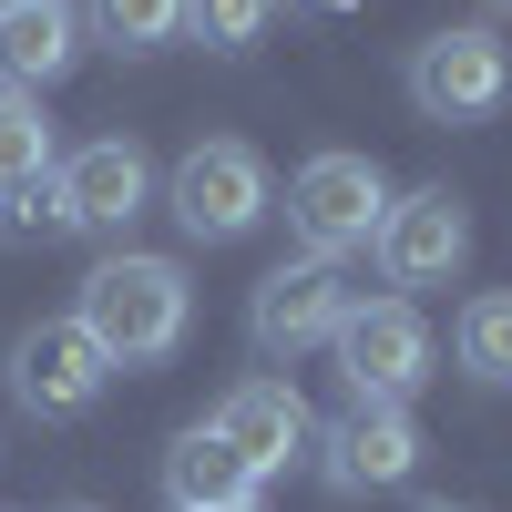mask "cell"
<instances>
[{
    "instance_id": "obj_1",
    "label": "cell",
    "mask_w": 512,
    "mask_h": 512,
    "mask_svg": "<svg viewBox=\"0 0 512 512\" xmlns=\"http://www.w3.org/2000/svg\"><path fill=\"white\" fill-rule=\"evenodd\" d=\"M72 318L93 328V349H103L113 369H154V359L185 349V328H195V287H185L175 256H134V246H123V256H103V267L82 277Z\"/></svg>"
},
{
    "instance_id": "obj_2",
    "label": "cell",
    "mask_w": 512,
    "mask_h": 512,
    "mask_svg": "<svg viewBox=\"0 0 512 512\" xmlns=\"http://www.w3.org/2000/svg\"><path fill=\"white\" fill-rule=\"evenodd\" d=\"M410 113L420 123H492L502 103H512V41L492 31V21H451V31H431V41H410Z\"/></svg>"
},
{
    "instance_id": "obj_3",
    "label": "cell",
    "mask_w": 512,
    "mask_h": 512,
    "mask_svg": "<svg viewBox=\"0 0 512 512\" xmlns=\"http://www.w3.org/2000/svg\"><path fill=\"white\" fill-rule=\"evenodd\" d=\"M164 205H175V226L195 246H236L267 226V205H277V175H267V154L216 134V144H185V164L164 175Z\"/></svg>"
},
{
    "instance_id": "obj_4",
    "label": "cell",
    "mask_w": 512,
    "mask_h": 512,
    "mask_svg": "<svg viewBox=\"0 0 512 512\" xmlns=\"http://www.w3.org/2000/svg\"><path fill=\"white\" fill-rule=\"evenodd\" d=\"M379 216H390V175H379L369 154H349V144H328V154H308L287 175V226H297V256H359L369 236H379Z\"/></svg>"
},
{
    "instance_id": "obj_5",
    "label": "cell",
    "mask_w": 512,
    "mask_h": 512,
    "mask_svg": "<svg viewBox=\"0 0 512 512\" xmlns=\"http://www.w3.org/2000/svg\"><path fill=\"white\" fill-rule=\"evenodd\" d=\"M154 205V154L134 134H93L52 164V185H41V226L62 236H123Z\"/></svg>"
},
{
    "instance_id": "obj_6",
    "label": "cell",
    "mask_w": 512,
    "mask_h": 512,
    "mask_svg": "<svg viewBox=\"0 0 512 512\" xmlns=\"http://www.w3.org/2000/svg\"><path fill=\"white\" fill-rule=\"evenodd\" d=\"M338 349V379H349V400H400L431 379V318L410 308V297H349V318L328 328Z\"/></svg>"
},
{
    "instance_id": "obj_7",
    "label": "cell",
    "mask_w": 512,
    "mask_h": 512,
    "mask_svg": "<svg viewBox=\"0 0 512 512\" xmlns=\"http://www.w3.org/2000/svg\"><path fill=\"white\" fill-rule=\"evenodd\" d=\"M308 461H318V482H328L338 502L400 492V482L420 472V420H410L400 400H349V410L308 441Z\"/></svg>"
},
{
    "instance_id": "obj_8",
    "label": "cell",
    "mask_w": 512,
    "mask_h": 512,
    "mask_svg": "<svg viewBox=\"0 0 512 512\" xmlns=\"http://www.w3.org/2000/svg\"><path fill=\"white\" fill-rule=\"evenodd\" d=\"M369 256H379L390 287H451L461 267H472V205H461L451 185H410V195H390Z\"/></svg>"
},
{
    "instance_id": "obj_9",
    "label": "cell",
    "mask_w": 512,
    "mask_h": 512,
    "mask_svg": "<svg viewBox=\"0 0 512 512\" xmlns=\"http://www.w3.org/2000/svg\"><path fill=\"white\" fill-rule=\"evenodd\" d=\"M103 390H113V359L93 349V328H82V318H41V328L11 338V400H21L31 420H82Z\"/></svg>"
},
{
    "instance_id": "obj_10",
    "label": "cell",
    "mask_w": 512,
    "mask_h": 512,
    "mask_svg": "<svg viewBox=\"0 0 512 512\" xmlns=\"http://www.w3.org/2000/svg\"><path fill=\"white\" fill-rule=\"evenodd\" d=\"M349 267H328V256H277L267 277H256V297H246V338L267 359H297V349H318V338L349 318Z\"/></svg>"
},
{
    "instance_id": "obj_11",
    "label": "cell",
    "mask_w": 512,
    "mask_h": 512,
    "mask_svg": "<svg viewBox=\"0 0 512 512\" xmlns=\"http://www.w3.org/2000/svg\"><path fill=\"white\" fill-rule=\"evenodd\" d=\"M256 482H277V472H297L308 461V441H318V420H308V400H297V379H236V390L216 400V420H205Z\"/></svg>"
},
{
    "instance_id": "obj_12",
    "label": "cell",
    "mask_w": 512,
    "mask_h": 512,
    "mask_svg": "<svg viewBox=\"0 0 512 512\" xmlns=\"http://www.w3.org/2000/svg\"><path fill=\"white\" fill-rule=\"evenodd\" d=\"M82 62V11L72 0H11L0 11V93H52Z\"/></svg>"
},
{
    "instance_id": "obj_13",
    "label": "cell",
    "mask_w": 512,
    "mask_h": 512,
    "mask_svg": "<svg viewBox=\"0 0 512 512\" xmlns=\"http://www.w3.org/2000/svg\"><path fill=\"white\" fill-rule=\"evenodd\" d=\"M62 164V134L52 113H41V93H0V226H41V185H52Z\"/></svg>"
},
{
    "instance_id": "obj_14",
    "label": "cell",
    "mask_w": 512,
    "mask_h": 512,
    "mask_svg": "<svg viewBox=\"0 0 512 512\" xmlns=\"http://www.w3.org/2000/svg\"><path fill=\"white\" fill-rule=\"evenodd\" d=\"M256 492H267V482H256L205 420L175 431V451H164V502H175V512H216V502H256Z\"/></svg>"
},
{
    "instance_id": "obj_15",
    "label": "cell",
    "mask_w": 512,
    "mask_h": 512,
    "mask_svg": "<svg viewBox=\"0 0 512 512\" xmlns=\"http://www.w3.org/2000/svg\"><path fill=\"white\" fill-rule=\"evenodd\" d=\"M451 359H461V379H482V390H512V287L461 297V318H451Z\"/></svg>"
},
{
    "instance_id": "obj_16",
    "label": "cell",
    "mask_w": 512,
    "mask_h": 512,
    "mask_svg": "<svg viewBox=\"0 0 512 512\" xmlns=\"http://www.w3.org/2000/svg\"><path fill=\"white\" fill-rule=\"evenodd\" d=\"M82 21H93V41H113V52L144 62V52H164V41L185 31V0H93Z\"/></svg>"
},
{
    "instance_id": "obj_17",
    "label": "cell",
    "mask_w": 512,
    "mask_h": 512,
    "mask_svg": "<svg viewBox=\"0 0 512 512\" xmlns=\"http://www.w3.org/2000/svg\"><path fill=\"white\" fill-rule=\"evenodd\" d=\"M185 31L236 62V52H256V41L277 31V0H185Z\"/></svg>"
},
{
    "instance_id": "obj_18",
    "label": "cell",
    "mask_w": 512,
    "mask_h": 512,
    "mask_svg": "<svg viewBox=\"0 0 512 512\" xmlns=\"http://www.w3.org/2000/svg\"><path fill=\"white\" fill-rule=\"evenodd\" d=\"M297 11H328V21H338V11H359V0H297Z\"/></svg>"
},
{
    "instance_id": "obj_19",
    "label": "cell",
    "mask_w": 512,
    "mask_h": 512,
    "mask_svg": "<svg viewBox=\"0 0 512 512\" xmlns=\"http://www.w3.org/2000/svg\"><path fill=\"white\" fill-rule=\"evenodd\" d=\"M216 512H267V502H216Z\"/></svg>"
},
{
    "instance_id": "obj_20",
    "label": "cell",
    "mask_w": 512,
    "mask_h": 512,
    "mask_svg": "<svg viewBox=\"0 0 512 512\" xmlns=\"http://www.w3.org/2000/svg\"><path fill=\"white\" fill-rule=\"evenodd\" d=\"M62 512H103V502H62Z\"/></svg>"
},
{
    "instance_id": "obj_21",
    "label": "cell",
    "mask_w": 512,
    "mask_h": 512,
    "mask_svg": "<svg viewBox=\"0 0 512 512\" xmlns=\"http://www.w3.org/2000/svg\"><path fill=\"white\" fill-rule=\"evenodd\" d=\"M431 512H472V502H431Z\"/></svg>"
},
{
    "instance_id": "obj_22",
    "label": "cell",
    "mask_w": 512,
    "mask_h": 512,
    "mask_svg": "<svg viewBox=\"0 0 512 512\" xmlns=\"http://www.w3.org/2000/svg\"><path fill=\"white\" fill-rule=\"evenodd\" d=\"M482 11H512V0H482Z\"/></svg>"
},
{
    "instance_id": "obj_23",
    "label": "cell",
    "mask_w": 512,
    "mask_h": 512,
    "mask_svg": "<svg viewBox=\"0 0 512 512\" xmlns=\"http://www.w3.org/2000/svg\"><path fill=\"white\" fill-rule=\"evenodd\" d=\"M0 11H11V0H0Z\"/></svg>"
}]
</instances>
